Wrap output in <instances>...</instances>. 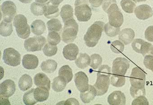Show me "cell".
<instances>
[{
    "label": "cell",
    "instance_id": "f907efd6",
    "mask_svg": "<svg viewBox=\"0 0 153 105\" xmlns=\"http://www.w3.org/2000/svg\"><path fill=\"white\" fill-rule=\"evenodd\" d=\"M64 0H50V3L54 6H58Z\"/></svg>",
    "mask_w": 153,
    "mask_h": 105
},
{
    "label": "cell",
    "instance_id": "f5cc1de1",
    "mask_svg": "<svg viewBox=\"0 0 153 105\" xmlns=\"http://www.w3.org/2000/svg\"><path fill=\"white\" fill-rule=\"evenodd\" d=\"M36 2H38V3H46V2H48L49 0H35Z\"/></svg>",
    "mask_w": 153,
    "mask_h": 105
},
{
    "label": "cell",
    "instance_id": "4fadbf2b",
    "mask_svg": "<svg viewBox=\"0 0 153 105\" xmlns=\"http://www.w3.org/2000/svg\"><path fill=\"white\" fill-rule=\"evenodd\" d=\"M74 82L76 88L80 92H84L88 89V78L83 72H79L75 74Z\"/></svg>",
    "mask_w": 153,
    "mask_h": 105
},
{
    "label": "cell",
    "instance_id": "f1b7e54d",
    "mask_svg": "<svg viewBox=\"0 0 153 105\" xmlns=\"http://www.w3.org/2000/svg\"><path fill=\"white\" fill-rule=\"evenodd\" d=\"M67 84V83L65 80L62 77L59 76L54 78L53 80L52 88L56 92H60L65 89Z\"/></svg>",
    "mask_w": 153,
    "mask_h": 105
},
{
    "label": "cell",
    "instance_id": "db71d44e",
    "mask_svg": "<svg viewBox=\"0 0 153 105\" xmlns=\"http://www.w3.org/2000/svg\"><path fill=\"white\" fill-rule=\"evenodd\" d=\"M136 1H137V2H142V1H147V0H136Z\"/></svg>",
    "mask_w": 153,
    "mask_h": 105
},
{
    "label": "cell",
    "instance_id": "30bf717a",
    "mask_svg": "<svg viewBox=\"0 0 153 105\" xmlns=\"http://www.w3.org/2000/svg\"><path fill=\"white\" fill-rule=\"evenodd\" d=\"M1 10L5 22L11 23L16 14V6L14 2L10 1H5L1 5Z\"/></svg>",
    "mask_w": 153,
    "mask_h": 105
},
{
    "label": "cell",
    "instance_id": "816d5d0a",
    "mask_svg": "<svg viewBox=\"0 0 153 105\" xmlns=\"http://www.w3.org/2000/svg\"><path fill=\"white\" fill-rule=\"evenodd\" d=\"M20 2L25 4H28V3H31L32 0H19Z\"/></svg>",
    "mask_w": 153,
    "mask_h": 105
},
{
    "label": "cell",
    "instance_id": "8992f818",
    "mask_svg": "<svg viewBox=\"0 0 153 105\" xmlns=\"http://www.w3.org/2000/svg\"><path fill=\"white\" fill-rule=\"evenodd\" d=\"M46 39L43 36H35L26 40L24 47L27 51H40L46 44Z\"/></svg>",
    "mask_w": 153,
    "mask_h": 105
},
{
    "label": "cell",
    "instance_id": "484cf974",
    "mask_svg": "<svg viewBox=\"0 0 153 105\" xmlns=\"http://www.w3.org/2000/svg\"><path fill=\"white\" fill-rule=\"evenodd\" d=\"M19 87L22 91L27 90L32 87L33 80L31 76L27 74L22 75L19 81Z\"/></svg>",
    "mask_w": 153,
    "mask_h": 105
},
{
    "label": "cell",
    "instance_id": "f6af8a7d",
    "mask_svg": "<svg viewBox=\"0 0 153 105\" xmlns=\"http://www.w3.org/2000/svg\"><path fill=\"white\" fill-rule=\"evenodd\" d=\"M148 101L145 96H141L136 98L132 101V105H148Z\"/></svg>",
    "mask_w": 153,
    "mask_h": 105
},
{
    "label": "cell",
    "instance_id": "74e56055",
    "mask_svg": "<svg viewBox=\"0 0 153 105\" xmlns=\"http://www.w3.org/2000/svg\"><path fill=\"white\" fill-rule=\"evenodd\" d=\"M35 89H32L25 93L23 96V101L27 105H33L37 103L34 98V91Z\"/></svg>",
    "mask_w": 153,
    "mask_h": 105
},
{
    "label": "cell",
    "instance_id": "d6986e66",
    "mask_svg": "<svg viewBox=\"0 0 153 105\" xmlns=\"http://www.w3.org/2000/svg\"><path fill=\"white\" fill-rule=\"evenodd\" d=\"M39 63L38 58L32 54H27L23 57L22 64L25 68L27 69H34L37 68Z\"/></svg>",
    "mask_w": 153,
    "mask_h": 105
},
{
    "label": "cell",
    "instance_id": "e0dca14e",
    "mask_svg": "<svg viewBox=\"0 0 153 105\" xmlns=\"http://www.w3.org/2000/svg\"><path fill=\"white\" fill-rule=\"evenodd\" d=\"M79 53V48L74 43L68 44L63 49V56L68 60H74L76 59Z\"/></svg>",
    "mask_w": 153,
    "mask_h": 105
},
{
    "label": "cell",
    "instance_id": "8d00e7d4",
    "mask_svg": "<svg viewBox=\"0 0 153 105\" xmlns=\"http://www.w3.org/2000/svg\"><path fill=\"white\" fill-rule=\"evenodd\" d=\"M104 31L108 37H114L119 34L120 32V28L112 26L109 23H108L104 26Z\"/></svg>",
    "mask_w": 153,
    "mask_h": 105
},
{
    "label": "cell",
    "instance_id": "836d02e7",
    "mask_svg": "<svg viewBox=\"0 0 153 105\" xmlns=\"http://www.w3.org/2000/svg\"><path fill=\"white\" fill-rule=\"evenodd\" d=\"M47 26L49 32H59L62 28L61 22L57 19H52L49 20L47 22Z\"/></svg>",
    "mask_w": 153,
    "mask_h": 105
},
{
    "label": "cell",
    "instance_id": "8fae6325",
    "mask_svg": "<svg viewBox=\"0 0 153 105\" xmlns=\"http://www.w3.org/2000/svg\"><path fill=\"white\" fill-rule=\"evenodd\" d=\"M130 67L128 60L124 58L118 57L113 62L112 73L113 74L124 76Z\"/></svg>",
    "mask_w": 153,
    "mask_h": 105
},
{
    "label": "cell",
    "instance_id": "7bdbcfd3",
    "mask_svg": "<svg viewBox=\"0 0 153 105\" xmlns=\"http://www.w3.org/2000/svg\"><path fill=\"white\" fill-rule=\"evenodd\" d=\"M144 64L147 69L153 71V55H146L144 60Z\"/></svg>",
    "mask_w": 153,
    "mask_h": 105
},
{
    "label": "cell",
    "instance_id": "5bb4252c",
    "mask_svg": "<svg viewBox=\"0 0 153 105\" xmlns=\"http://www.w3.org/2000/svg\"><path fill=\"white\" fill-rule=\"evenodd\" d=\"M16 84L12 80H7L0 85V94L2 98H8L16 91Z\"/></svg>",
    "mask_w": 153,
    "mask_h": 105
},
{
    "label": "cell",
    "instance_id": "7a4b0ae2",
    "mask_svg": "<svg viewBox=\"0 0 153 105\" xmlns=\"http://www.w3.org/2000/svg\"><path fill=\"white\" fill-rule=\"evenodd\" d=\"M89 0H76L75 2V15L80 22H87L92 16Z\"/></svg>",
    "mask_w": 153,
    "mask_h": 105
},
{
    "label": "cell",
    "instance_id": "cb8c5ba5",
    "mask_svg": "<svg viewBox=\"0 0 153 105\" xmlns=\"http://www.w3.org/2000/svg\"><path fill=\"white\" fill-rule=\"evenodd\" d=\"M91 57L87 53H80L78 58L76 59V65L82 69L87 68L90 65Z\"/></svg>",
    "mask_w": 153,
    "mask_h": 105
},
{
    "label": "cell",
    "instance_id": "ac0fdd59",
    "mask_svg": "<svg viewBox=\"0 0 153 105\" xmlns=\"http://www.w3.org/2000/svg\"><path fill=\"white\" fill-rule=\"evenodd\" d=\"M134 30L130 28H126L122 30L119 34V39L124 45L130 44L135 38Z\"/></svg>",
    "mask_w": 153,
    "mask_h": 105
},
{
    "label": "cell",
    "instance_id": "5b68a950",
    "mask_svg": "<svg viewBox=\"0 0 153 105\" xmlns=\"http://www.w3.org/2000/svg\"><path fill=\"white\" fill-rule=\"evenodd\" d=\"M109 23L112 26L120 28L123 23V16L117 3L112 4L107 12Z\"/></svg>",
    "mask_w": 153,
    "mask_h": 105
},
{
    "label": "cell",
    "instance_id": "603a6c76",
    "mask_svg": "<svg viewBox=\"0 0 153 105\" xmlns=\"http://www.w3.org/2000/svg\"><path fill=\"white\" fill-rule=\"evenodd\" d=\"M31 31L34 34L40 36L45 32L46 29L45 23L41 19H36L31 25Z\"/></svg>",
    "mask_w": 153,
    "mask_h": 105
},
{
    "label": "cell",
    "instance_id": "7402d4cb",
    "mask_svg": "<svg viewBox=\"0 0 153 105\" xmlns=\"http://www.w3.org/2000/svg\"><path fill=\"white\" fill-rule=\"evenodd\" d=\"M49 90L44 87H38L35 89L34 98L37 102H42L48 99L49 96Z\"/></svg>",
    "mask_w": 153,
    "mask_h": 105
},
{
    "label": "cell",
    "instance_id": "83f0119b",
    "mask_svg": "<svg viewBox=\"0 0 153 105\" xmlns=\"http://www.w3.org/2000/svg\"><path fill=\"white\" fill-rule=\"evenodd\" d=\"M59 76L64 78L67 83H69L73 77L72 69L68 65L63 66L59 71Z\"/></svg>",
    "mask_w": 153,
    "mask_h": 105
},
{
    "label": "cell",
    "instance_id": "4316f807",
    "mask_svg": "<svg viewBox=\"0 0 153 105\" xmlns=\"http://www.w3.org/2000/svg\"><path fill=\"white\" fill-rule=\"evenodd\" d=\"M57 67V63L53 60H48L43 61L41 65L42 70L47 73L54 72Z\"/></svg>",
    "mask_w": 153,
    "mask_h": 105
},
{
    "label": "cell",
    "instance_id": "f35d334b",
    "mask_svg": "<svg viewBox=\"0 0 153 105\" xmlns=\"http://www.w3.org/2000/svg\"><path fill=\"white\" fill-rule=\"evenodd\" d=\"M90 66L93 69H96L101 66L102 58L100 55L97 54H92L91 56Z\"/></svg>",
    "mask_w": 153,
    "mask_h": 105
},
{
    "label": "cell",
    "instance_id": "d4e9b609",
    "mask_svg": "<svg viewBox=\"0 0 153 105\" xmlns=\"http://www.w3.org/2000/svg\"><path fill=\"white\" fill-rule=\"evenodd\" d=\"M60 15L64 23L68 20L74 19V10L72 6L65 5L62 7Z\"/></svg>",
    "mask_w": 153,
    "mask_h": 105
},
{
    "label": "cell",
    "instance_id": "44dd1931",
    "mask_svg": "<svg viewBox=\"0 0 153 105\" xmlns=\"http://www.w3.org/2000/svg\"><path fill=\"white\" fill-rule=\"evenodd\" d=\"M97 96V91L94 86L89 85L88 89L84 92H80L81 99L84 103H88Z\"/></svg>",
    "mask_w": 153,
    "mask_h": 105
},
{
    "label": "cell",
    "instance_id": "681fc988",
    "mask_svg": "<svg viewBox=\"0 0 153 105\" xmlns=\"http://www.w3.org/2000/svg\"><path fill=\"white\" fill-rule=\"evenodd\" d=\"M64 104H74V105H79V101L74 98H69L65 101Z\"/></svg>",
    "mask_w": 153,
    "mask_h": 105
},
{
    "label": "cell",
    "instance_id": "277c9868",
    "mask_svg": "<svg viewBox=\"0 0 153 105\" xmlns=\"http://www.w3.org/2000/svg\"><path fill=\"white\" fill-rule=\"evenodd\" d=\"M13 25L19 38L26 39L29 37L31 33L30 27L27 24L26 18L24 15H16L14 18Z\"/></svg>",
    "mask_w": 153,
    "mask_h": 105
},
{
    "label": "cell",
    "instance_id": "ee69618b",
    "mask_svg": "<svg viewBox=\"0 0 153 105\" xmlns=\"http://www.w3.org/2000/svg\"><path fill=\"white\" fill-rule=\"evenodd\" d=\"M97 74L110 77L111 74V68L108 65H102L99 69Z\"/></svg>",
    "mask_w": 153,
    "mask_h": 105
},
{
    "label": "cell",
    "instance_id": "7c38bea8",
    "mask_svg": "<svg viewBox=\"0 0 153 105\" xmlns=\"http://www.w3.org/2000/svg\"><path fill=\"white\" fill-rule=\"evenodd\" d=\"M110 83V77L97 74V80L93 86L97 91V96H102L107 92Z\"/></svg>",
    "mask_w": 153,
    "mask_h": 105
},
{
    "label": "cell",
    "instance_id": "c3c4849f",
    "mask_svg": "<svg viewBox=\"0 0 153 105\" xmlns=\"http://www.w3.org/2000/svg\"><path fill=\"white\" fill-rule=\"evenodd\" d=\"M89 1L92 7L97 8L101 6L103 0H89Z\"/></svg>",
    "mask_w": 153,
    "mask_h": 105
},
{
    "label": "cell",
    "instance_id": "ffe728a7",
    "mask_svg": "<svg viewBox=\"0 0 153 105\" xmlns=\"http://www.w3.org/2000/svg\"><path fill=\"white\" fill-rule=\"evenodd\" d=\"M34 82L37 87H44L49 90L50 89V80L44 74L42 73L37 74L34 78Z\"/></svg>",
    "mask_w": 153,
    "mask_h": 105
},
{
    "label": "cell",
    "instance_id": "b9f144b4",
    "mask_svg": "<svg viewBox=\"0 0 153 105\" xmlns=\"http://www.w3.org/2000/svg\"><path fill=\"white\" fill-rule=\"evenodd\" d=\"M130 91L131 95L134 98H136L140 96H145L146 94L145 87L142 88H137L131 86Z\"/></svg>",
    "mask_w": 153,
    "mask_h": 105
},
{
    "label": "cell",
    "instance_id": "1f68e13d",
    "mask_svg": "<svg viewBox=\"0 0 153 105\" xmlns=\"http://www.w3.org/2000/svg\"><path fill=\"white\" fill-rule=\"evenodd\" d=\"M137 2L136 0H122L121 6L125 12L131 14L134 12Z\"/></svg>",
    "mask_w": 153,
    "mask_h": 105
},
{
    "label": "cell",
    "instance_id": "bcb514c9",
    "mask_svg": "<svg viewBox=\"0 0 153 105\" xmlns=\"http://www.w3.org/2000/svg\"><path fill=\"white\" fill-rule=\"evenodd\" d=\"M145 38L147 40L153 42V26L148 27L145 33Z\"/></svg>",
    "mask_w": 153,
    "mask_h": 105
},
{
    "label": "cell",
    "instance_id": "ab89813d",
    "mask_svg": "<svg viewBox=\"0 0 153 105\" xmlns=\"http://www.w3.org/2000/svg\"><path fill=\"white\" fill-rule=\"evenodd\" d=\"M110 48L113 52L117 54H120L122 53L124 51V45L120 41H114L111 43Z\"/></svg>",
    "mask_w": 153,
    "mask_h": 105
},
{
    "label": "cell",
    "instance_id": "4dcf8cb0",
    "mask_svg": "<svg viewBox=\"0 0 153 105\" xmlns=\"http://www.w3.org/2000/svg\"><path fill=\"white\" fill-rule=\"evenodd\" d=\"M59 9L58 6L50 4V2L47 4V8L44 16L48 19H54L59 16Z\"/></svg>",
    "mask_w": 153,
    "mask_h": 105
},
{
    "label": "cell",
    "instance_id": "ba28073f",
    "mask_svg": "<svg viewBox=\"0 0 153 105\" xmlns=\"http://www.w3.org/2000/svg\"><path fill=\"white\" fill-rule=\"evenodd\" d=\"M3 59L7 65L11 66H17L20 64L21 56L19 52L13 48H7L4 50Z\"/></svg>",
    "mask_w": 153,
    "mask_h": 105
},
{
    "label": "cell",
    "instance_id": "3957f363",
    "mask_svg": "<svg viewBox=\"0 0 153 105\" xmlns=\"http://www.w3.org/2000/svg\"><path fill=\"white\" fill-rule=\"evenodd\" d=\"M79 31L78 23L74 19L65 23L64 28L61 32V39L65 43L73 42L76 39Z\"/></svg>",
    "mask_w": 153,
    "mask_h": 105
},
{
    "label": "cell",
    "instance_id": "52a82bcc",
    "mask_svg": "<svg viewBox=\"0 0 153 105\" xmlns=\"http://www.w3.org/2000/svg\"><path fill=\"white\" fill-rule=\"evenodd\" d=\"M146 80V74L141 68L138 67L133 68L130 77L131 86L137 88L145 87Z\"/></svg>",
    "mask_w": 153,
    "mask_h": 105
},
{
    "label": "cell",
    "instance_id": "9a60e30c",
    "mask_svg": "<svg viewBox=\"0 0 153 105\" xmlns=\"http://www.w3.org/2000/svg\"><path fill=\"white\" fill-rule=\"evenodd\" d=\"M136 17L141 20H145L151 17L153 15V11L150 6L146 4L140 5L135 8L134 10Z\"/></svg>",
    "mask_w": 153,
    "mask_h": 105
},
{
    "label": "cell",
    "instance_id": "7dc6e473",
    "mask_svg": "<svg viewBox=\"0 0 153 105\" xmlns=\"http://www.w3.org/2000/svg\"><path fill=\"white\" fill-rule=\"evenodd\" d=\"M114 3H117L116 0H103L102 8L105 12H107L110 6Z\"/></svg>",
    "mask_w": 153,
    "mask_h": 105
},
{
    "label": "cell",
    "instance_id": "d590c367",
    "mask_svg": "<svg viewBox=\"0 0 153 105\" xmlns=\"http://www.w3.org/2000/svg\"><path fill=\"white\" fill-rule=\"evenodd\" d=\"M61 37L60 35L57 32H49L47 38V41L50 45L56 46L60 43Z\"/></svg>",
    "mask_w": 153,
    "mask_h": 105
},
{
    "label": "cell",
    "instance_id": "d6a6232c",
    "mask_svg": "<svg viewBox=\"0 0 153 105\" xmlns=\"http://www.w3.org/2000/svg\"><path fill=\"white\" fill-rule=\"evenodd\" d=\"M13 32L12 23L2 21L0 25V34L3 37L10 36Z\"/></svg>",
    "mask_w": 153,
    "mask_h": 105
},
{
    "label": "cell",
    "instance_id": "9c48e42d",
    "mask_svg": "<svg viewBox=\"0 0 153 105\" xmlns=\"http://www.w3.org/2000/svg\"><path fill=\"white\" fill-rule=\"evenodd\" d=\"M131 47L134 51L141 54L145 57L146 55H153V46L149 42L140 39H135L131 44Z\"/></svg>",
    "mask_w": 153,
    "mask_h": 105
},
{
    "label": "cell",
    "instance_id": "6da1fadb",
    "mask_svg": "<svg viewBox=\"0 0 153 105\" xmlns=\"http://www.w3.org/2000/svg\"><path fill=\"white\" fill-rule=\"evenodd\" d=\"M105 24L101 21H96L91 25L84 37L85 43L88 47L93 48L98 43L104 30Z\"/></svg>",
    "mask_w": 153,
    "mask_h": 105
},
{
    "label": "cell",
    "instance_id": "e575fe53",
    "mask_svg": "<svg viewBox=\"0 0 153 105\" xmlns=\"http://www.w3.org/2000/svg\"><path fill=\"white\" fill-rule=\"evenodd\" d=\"M126 82L125 77L124 76L113 74L111 75L110 79V83L117 88L122 87L124 86Z\"/></svg>",
    "mask_w": 153,
    "mask_h": 105
},
{
    "label": "cell",
    "instance_id": "f546056e",
    "mask_svg": "<svg viewBox=\"0 0 153 105\" xmlns=\"http://www.w3.org/2000/svg\"><path fill=\"white\" fill-rule=\"evenodd\" d=\"M47 5L37 2H33L30 6L32 13L36 16H41L45 14Z\"/></svg>",
    "mask_w": 153,
    "mask_h": 105
},
{
    "label": "cell",
    "instance_id": "2e32d148",
    "mask_svg": "<svg viewBox=\"0 0 153 105\" xmlns=\"http://www.w3.org/2000/svg\"><path fill=\"white\" fill-rule=\"evenodd\" d=\"M108 102L111 105H125L126 99L123 92L120 91H115L108 98Z\"/></svg>",
    "mask_w": 153,
    "mask_h": 105
},
{
    "label": "cell",
    "instance_id": "60d3db41",
    "mask_svg": "<svg viewBox=\"0 0 153 105\" xmlns=\"http://www.w3.org/2000/svg\"><path fill=\"white\" fill-rule=\"evenodd\" d=\"M58 48L56 46H53L48 43L43 48L44 54L48 57H52L56 54Z\"/></svg>",
    "mask_w": 153,
    "mask_h": 105
}]
</instances>
